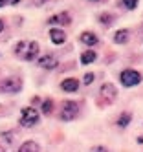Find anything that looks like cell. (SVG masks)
<instances>
[{
  "mask_svg": "<svg viewBox=\"0 0 143 152\" xmlns=\"http://www.w3.org/2000/svg\"><path fill=\"white\" fill-rule=\"evenodd\" d=\"M15 55L20 57L22 61H33L39 57V42L35 40H29V42H24L20 40L18 44L15 46Z\"/></svg>",
  "mask_w": 143,
  "mask_h": 152,
  "instance_id": "obj_1",
  "label": "cell"
},
{
  "mask_svg": "<svg viewBox=\"0 0 143 152\" xmlns=\"http://www.w3.org/2000/svg\"><path fill=\"white\" fill-rule=\"evenodd\" d=\"M97 20H99L101 24H105V26H110V24H112L114 20H116V17H114V15H110V13H101V15L97 17Z\"/></svg>",
  "mask_w": 143,
  "mask_h": 152,
  "instance_id": "obj_16",
  "label": "cell"
},
{
  "mask_svg": "<svg viewBox=\"0 0 143 152\" xmlns=\"http://www.w3.org/2000/svg\"><path fill=\"white\" fill-rule=\"evenodd\" d=\"M114 42L116 44H125L128 42V29H117L114 35Z\"/></svg>",
  "mask_w": 143,
  "mask_h": 152,
  "instance_id": "obj_13",
  "label": "cell"
},
{
  "mask_svg": "<svg viewBox=\"0 0 143 152\" xmlns=\"http://www.w3.org/2000/svg\"><path fill=\"white\" fill-rule=\"evenodd\" d=\"M70 22H72L70 13H57V15H53V17L48 18V24H62V26H66Z\"/></svg>",
  "mask_w": 143,
  "mask_h": 152,
  "instance_id": "obj_10",
  "label": "cell"
},
{
  "mask_svg": "<svg viewBox=\"0 0 143 152\" xmlns=\"http://www.w3.org/2000/svg\"><path fill=\"white\" fill-rule=\"evenodd\" d=\"M31 2L35 4V6H44L46 2H50V0H31Z\"/></svg>",
  "mask_w": 143,
  "mask_h": 152,
  "instance_id": "obj_22",
  "label": "cell"
},
{
  "mask_svg": "<svg viewBox=\"0 0 143 152\" xmlns=\"http://www.w3.org/2000/svg\"><path fill=\"white\" fill-rule=\"evenodd\" d=\"M119 79H121V84H123L125 88H132V86H138L143 77L136 70H123L121 75H119Z\"/></svg>",
  "mask_w": 143,
  "mask_h": 152,
  "instance_id": "obj_4",
  "label": "cell"
},
{
  "mask_svg": "<svg viewBox=\"0 0 143 152\" xmlns=\"http://www.w3.org/2000/svg\"><path fill=\"white\" fill-rule=\"evenodd\" d=\"M53 112V101L51 99H44V103H42V114L44 115H50Z\"/></svg>",
  "mask_w": 143,
  "mask_h": 152,
  "instance_id": "obj_17",
  "label": "cell"
},
{
  "mask_svg": "<svg viewBox=\"0 0 143 152\" xmlns=\"http://www.w3.org/2000/svg\"><path fill=\"white\" fill-rule=\"evenodd\" d=\"M90 150H94V152H105V150H108V148H105V147H101V145H99V147H92Z\"/></svg>",
  "mask_w": 143,
  "mask_h": 152,
  "instance_id": "obj_21",
  "label": "cell"
},
{
  "mask_svg": "<svg viewBox=\"0 0 143 152\" xmlns=\"http://www.w3.org/2000/svg\"><path fill=\"white\" fill-rule=\"evenodd\" d=\"M81 42L84 46H95L99 42V39H97V35L92 33V31H84V33L81 35Z\"/></svg>",
  "mask_w": 143,
  "mask_h": 152,
  "instance_id": "obj_11",
  "label": "cell"
},
{
  "mask_svg": "<svg viewBox=\"0 0 143 152\" xmlns=\"http://www.w3.org/2000/svg\"><path fill=\"white\" fill-rule=\"evenodd\" d=\"M50 40L53 42L55 46H61V44H64V40H66V33L62 29H59V28H51L50 29Z\"/></svg>",
  "mask_w": 143,
  "mask_h": 152,
  "instance_id": "obj_8",
  "label": "cell"
},
{
  "mask_svg": "<svg viewBox=\"0 0 143 152\" xmlns=\"http://www.w3.org/2000/svg\"><path fill=\"white\" fill-rule=\"evenodd\" d=\"M130 121H132V114H130V112H123V114L117 117V121H116V123H117L119 128H125V126L130 125Z\"/></svg>",
  "mask_w": 143,
  "mask_h": 152,
  "instance_id": "obj_14",
  "label": "cell"
},
{
  "mask_svg": "<svg viewBox=\"0 0 143 152\" xmlns=\"http://www.w3.org/2000/svg\"><path fill=\"white\" fill-rule=\"evenodd\" d=\"M94 81V73H84V77H83V83L84 84H90Z\"/></svg>",
  "mask_w": 143,
  "mask_h": 152,
  "instance_id": "obj_19",
  "label": "cell"
},
{
  "mask_svg": "<svg viewBox=\"0 0 143 152\" xmlns=\"http://www.w3.org/2000/svg\"><path fill=\"white\" fill-rule=\"evenodd\" d=\"M138 143H143V136H139V137H138Z\"/></svg>",
  "mask_w": 143,
  "mask_h": 152,
  "instance_id": "obj_25",
  "label": "cell"
},
{
  "mask_svg": "<svg viewBox=\"0 0 143 152\" xmlns=\"http://www.w3.org/2000/svg\"><path fill=\"white\" fill-rule=\"evenodd\" d=\"M18 152H39L40 150V145L35 143V141H26V143H22L20 148H17Z\"/></svg>",
  "mask_w": 143,
  "mask_h": 152,
  "instance_id": "obj_12",
  "label": "cell"
},
{
  "mask_svg": "<svg viewBox=\"0 0 143 152\" xmlns=\"http://www.w3.org/2000/svg\"><path fill=\"white\" fill-rule=\"evenodd\" d=\"M138 2H139V0H123V6L127 9H136L138 7Z\"/></svg>",
  "mask_w": 143,
  "mask_h": 152,
  "instance_id": "obj_18",
  "label": "cell"
},
{
  "mask_svg": "<svg viewBox=\"0 0 143 152\" xmlns=\"http://www.w3.org/2000/svg\"><path fill=\"white\" fill-rule=\"evenodd\" d=\"M39 121V112L35 110L33 106H26V108H22V114H20V125L22 126H33V125H37Z\"/></svg>",
  "mask_w": 143,
  "mask_h": 152,
  "instance_id": "obj_5",
  "label": "cell"
},
{
  "mask_svg": "<svg viewBox=\"0 0 143 152\" xmlns=\"http://www.w3.org/2000/svg\"><path fill=\"white\" fill-rule=\"evenodd\" d=\"M39 64H40V68H44V70H53V68H57L59 61H57L55 55H51V53H46V55H42L39 59Z\"/></svg>",
  "mask_w": 143,
  "mask_h": 152,
  "instance_id": "obj_7",
  "label": "cell"
},
{
  "mask_svg": "<svg viewBox=\"0 0 143 152\" xmlns=\"http://www.w3.org/2000/svg\"><path fill=\"white\" fill-rule=\"evenodd\" d=\"M2 31H4V20L0 18V33H2Z\"/></svg>",
  "mask_w": 143,
  "mask_h": 152,
  "instance_id": "obj_23",
  "label": "cell"
},
{
  "mask_svg": "<svg viewBox=\"0 0 143 152\" xmlns=\"http://www.w3.org/2000/svg\"><path fill=\"white\" fill-rule=\"evenodd\" d=\"M61 90H62V92H68V94L77 92V90H79V81H77L75 77H68V79H64V81L61 83Z\"/></svg>",
  "mask_w": 143,
  "mask_h": 152,
  "instance_id": "obj_9",
  "label": "cell"
},
{
  "mask_svg": "<svg viewBox=\"0 0 143 152\" xmlns=\"http://www.w3.org/2000/svg\"><path fill=\"white\" fill-rule=\"evenodd\" d=\"M117 97V88L112 83H105L101 88H99V97H97V104L101 106H108L112 104L114 99Z\"/></svg>",
  "mask_w": 143,
  "mask_h": 152,
  "instance_id": "obj_2",
  "label": "cell"
},
{
  "mask_svg": "<svg viewBox=\"0 0 143 152\" xmlns=\"http://www.w3.org/2000/svg\"><path fill=\"white\" fill-rule=\"evenodd\" d=\"M6 2H7V4H18L20 0H6Z\"/></svg>",
  "mask_w": 143,
  "mask_h": 152,
  "instance_id": "obj_24",
  "label": "cell"
},
{
  "mask_svg": "<svg viewBox=\"0 0 143 152\" xmlns=\"http://www.w3.org/2000/svg\"><path fill=\"white\" fill-rule=\"evenodd\" d=\"M22 90V79L18 75L7 77L0 83V94H18Z\"/></svg>",
  "mask_w": 143,
  "mask_h": 152,
  "instance_id": "obj_3",
  "label": "cell"
},
{
  "mask_svg": "<svg viewBox=\"0 0 143 152\" xmlns=\"http://www.w3.org/2000/svg\"><path fill=\"white\" fill-rule=\"evenodd\" d=\"M92 2H99V0H92Z\"/></svg>",
  "mask_w": 143,
  "mask_h": 152,
  "instance_id": "obj_27",
  "label": "cell"
},
{
  "mask_svg": "<svg viewBox=\"0 0 143 152\" xmlns=\"http://www.w3.org/2000/svg\"><path fill=\"white\" fill-rule=\"evenodd\" d=\"M79 103L77 101H66L62 104V110H61V119L62 121H72V119H75L77 115H79Z\"/></svg>",
  "mask_w": 143,
  "mask_h": 152,
  "instance_id": "obj_6",
  "label": "cell"
},
{
  "mask_svg": "<svg viewBox=\"0 0 143 152\" xmlns=\"http://www.w3.org/2000/svg\"><path fill=\"white\" fill-rule=\"evenodd\" d=\"M11 132H2V137L7 141V143H13V136H9Z\"/></svg>",
  "mask_w": 143,
  "mask_h": 152,
  "instance_id": "obj_20",
  "label": "cell"
},
{
  "mask_svg": "<svg viewBox=\"0 0 143 152\" xmlns=\"http://www.w3.org/2000/svg\"><path fill=\"white\" fill-rule=\"evenodd\" d=\"M4 4H6V0H0V7H2Z\"/></svg>",
  "mask_w": 143,
  "mask_h": 152,
  "instance_id": "obj_26",
  "label": "cell"
},
{
  "mask_svg": "<svg viewBox=\"0 0 143 152\" xmlns=\"http://www.w3.org/2000/svg\"><path fill=\"white\" fill-rule=\"evenodd\" d=\"M95 59H97V53L92 51V50H88V51H83V53H81V62H83V64H92Z\"/></svg>",
  "mask_w": 143,
  "mask_h": 152,
  "instance_id": "obj_15",
  "label": "cell"
}]
</instances>
